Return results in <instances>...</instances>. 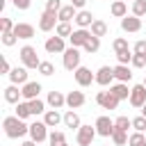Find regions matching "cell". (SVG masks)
Returning <instances> with one entry per match:
<instances>
[{"label": "cell", "mask_w": 146, "mask_h": 146, "mask_svg": "<svg viewBox=\"0 0 146 146\" xmlns=\"http://www.w3.org/2000/svg\"><path fill=\"white\" fill-rule=\"evenodd\" d=\"M2 128H5V135L9 139H23L25 135H30V123L18 119L16 114L14 116H5L2 119Z\"/></svg>", "instance_id": "cell-1"}, {"label": "cell", "mask_w": 146, "mask_h": 146, "mask_svg": "<svg viewBox=\"0 0 146 146\" xmlns=\"http://www.w3.org/2000/svg\"><path fill=\"white\" fill-rule=\"evenodd\" d=\"M18 57H21V62H23L25 68H39V64H41L34 46H23V48L18 50Z\"/></svg>", "instance_id": "cell-2"}, {"label": "cell", "mask_w": 146, "mask_h": 146, "mask_svg": "<svg viewBox=\"0 0 146 146\" xmlns=\"http://www.w3.org/2000/svg\"><path fill=\"white\" fill-rule=\"evenodd\" d=\"M80 48H66L64 50V55H62V64H64V68L66 71H78L80 68Z\"/></svg>", "instance_id": "cell-3"}, {"label": "cell", "mask_w": 146, "mask_h": 146, "mask_svg": "<svg viewBox=\"0 0 146 146\" xmlns=\"http://www.w3.org/2000/svg\"><path fill=\"white\" fill-rule=\"evenodd\" d=\"M96 135H98L96 125H80V130L75 132V141H78V146H91Z\"/></svg>", "instance_id": "cell-4"}, {"label": "cell", "mask_w": 146, "mask_h": 146, "mask_svg": "<svg viewBox=\"0 0 146 146\" xmlns=\"http://www.w3.org/2000/svg\"><path fill=\"white\" fill-rule=\"evenodd\" d=\"M48 125L43 123V121H32L30 123V139L32 141H36V144H41V141H46L48 139Z\"/></svg>", "instance_id": "cell-5"}, {"label": "cell", "mask_w": 146, "mask_h": 146, "mask_svg": "<svg viewBox=\"0 0 146 146\" xmlns=\"http://www.w3.org/2000/svg\"><path fill=\"white\" fill-rule=\"evenodd\" d=\"M57 25H59V16L43 9V14L39 16V30H41V32H50V30H55Z\"/></svg>", "instance_id": "cell-6"}, {"label": "cell", "mask_w": 146, "mask_h": 146, "mask_svg": "<svg viewBox=\"0 0 146 146\" xmlns=\"http://www.w3.org/2000/svg\"><path fill=\"white\" fill-rule=\"evenodd\" d=\"M96 84L100 87H112L114 84V66H100L96 71Z\"/></svg>", "instance_id": "cell-7"}, {"label": "cell", "mask_w": 146, "mask_h": 146, "mask_svg": "<svg viewBox=\"0 0 146 146\" xmlns=\"http://www.w3.org/2000/svg\"><path fill=\"white\" fill-rule=\"evenodd\" d=\"M73 78L80 87H91V82H96V73H91V68L80 66L78 71H73Z\"/></svg>", "instance_id": "cell-8"}, {"label": "cell", "mask_w": 146, "mask_h": 146, "mask_svg": "<svg viewBox=\"0 0 146 146\" xmlns=\"http://www.w3.org/2000/svg\"><path fill=\"white\" fill-rule=\"evenodd\" d=\"M96 103H98L103 110H116V107H119V98H116L112 91H98V94H96Z\"/></svg>", "instance_id": "cell-9"}, {"label": "cell", "mask_w": 146, "mask_h": 146, "mask_svg": "<svg viewBox=\"0 0 146 146\" xmlns=\"http://www.w3.org/2000/svg\"><path fill=\"white\" fill-rule=\"evenodd\" d=\"M128 100H130L132 107H139V110H141V107L146 105V87H144V84H135V87L130 89V98H128Z\"/></svg>", "instance_id": "cell-10"}, {"label": "cell", "mask_w": 146, "mask_h": 146, "mask_svg": "<svg viewBox=\"0 0 146 146\" xmlns=\"http://www.w3.org/2000/svg\"><path fill=\"white\" fill-rule=\"evenodd\" d=\"M91 39V30H82V27H78V30H73V34L68 36V43L73 46V48H84V43Z\"/></svg>", "instance_id": "cell-11"}, {"label": "cell", "mask_w": 146, "mask_h": 146, "mask_svg": "<svg viewBox=\"0 0 146 146\" xmlns=\"http://www.w3.org/2000/svg\"><path fill=\"white\" fill-rule=\"evenodd\" d=\"M94 125H96V132L100 137H112V132H114V121L110 116H98Z\"/></svg>", "instance_id": "cell-12"}, {"label": "cell", "mask_w": 146, "mask_h": 146, "mask_svg": "<svg viewBox=\"0 0 146 146\" xmlns=\"http://www.w3.org/2000/svg\"><path fill=\"white\" fill-rule=\"evenodd\" d=\"M43 48H46V52H50V55H55V52H62L64 55V50H66V43H64V39L62 36H48L46 39V43H43Z\"/></svg>", "instance_id": "cell-13"}, {"label": "cell", "mask_w": 146, "mask_h": 146, "mask_svg": "<svg viewBox=\"0 0 146 146\" xmlns=\"http://www.w3.org/2000/svg\"><path fill=\"white\" fill-rule=\"evenodd\" d=\"M121 30L123 32H139L141 30V18H137V16H132V14H128L125 18H121Z\"/></svg>", "instance_id": "cell-14"}, {"label": "cell", "mask_w": 146, "mask_h": 146, "mask_svg": "<svg viewBox=\"0 0 146 146\" xmlns=\"http://www.w3.org/2000/svg\"><path fill=\"white\" fill-rule=\"evenodd\" d=\"M27 71L30 68H25V66H14L11 68V73H9V80H11V84H27L30 80H27Z\"/></svg>", "instance_id": "cell-15"}, {"label": "cell", "mask_w": 146, "mask_h": 146, "mask_svg": "<svg viewBox=\"0 0 146 146\" xmlns=\"http://www.w3.org/2000/svg\"><path fill=\"white\" fill-rule=\"evenodd\" d=\"M21 94H23V100H34V98H39V94H41V84L39 82H27V84H23L21 87Z\"/></svg>", "instance_id": "cell-16"}, {"label": "cell", "mask_w": 146, "mask_h": 146, "mask_svg": "<svg viewBox=\"0 0 146 146\" xmlns=\"http://www.w3.org/2000/svg\"><path fill=\"white\" fill-rule=\"evenodd\" d=\"M114 80L128 84V82L132 80V71H130V66H125V64H116V66H114Z\"/></svg>", "instance_id": "cell-17"}, {"label": "cell", "mask_w": 146, "mask_h": 146, "mask_svg": "<svg viewBox=\"0 0 146 146\" xmlns=\"http://www.w3.org/2000/svg\"><path fill=\"white\" fill-rule=\"evenodd\" d=\"M84 94L82 91H68L66 94V105H68V110H78V107H82L84 105Z\"/></svg>", "instance_id": "cell-18"}, {"label": "cell", "mask_w": 146, "mask_h": 146, "mask_svg": "<svg viewBox=\"0 0 146 146\" xmlns=\"http://www.w3.org/2000/svg\"><path fill=\"white\" fill-rule=\"evenodd\" d=\"M43 123H46L48 128H57L59 123H64V114H59L57 110H46V114H43Z\"/></svg>", "instance_id": "cell-19"}, {"label": "cell", "mask_w": 146, "mask_h": 146, "mask_svg": "<svg viewBox=\"0 0 146 146\" xmlns=\"http://www.w3.org/2000/svg\"><path fill=\"white\" fill-rule=\"evenodd\" d=\"M14 34L18 36V39H32L34 36V25H30V23H16V27H14Z\"/></svg>", "instance_id": "cell-20"}, {"label": "cell", "mask_w": 146, "mask_h": 146, "mask_svg": "<svg viewBox=\"0 0 146 146\" xmlns=\"http://www.w3.org/2000/svg\"><path fill=\"white\" fill-rule=\"evenodd\" d=\"M21 98H23V94H21L18 84H9V87H5V100H7V103L18 105V103H21Z\"/></svg>", "instance_id": "cell-21"}, {"label": "cell", "mask_w": 146, "mask_h": 146, "mask_svg": "<svg viewBox=\"0 0 146 146\" xmlns=\"http://www.w3.org/2000/svg\"><path fill=\"white\" fill-rule=\"evenodd\" d=\"M46 103H48L52 110H59V107H64V105H66V96H64L62 91H48Z\"/></svg>", "instance_id": "cell-22"}, {"label": "cell", "mask_w": 146, "mask_h": 146, "mask_svg": "<svg viewBox=\"0 0 146 146\" xmlns=\"http://www.w3.org/2000/svg\"><path fill=\"white\" fill-rule=\"evenodd\" d=\"M96 18L91 16V11H87V9H80L78 11V16H75V25L78 27H82V30H87V27H91V23H94Z\"/></svg>", "instance_id": "cell-23"}, {"label": "cell", "mask_w": 146, "mask_h": 146, "mask_svg": "<svg viewBox=\"0 0 146 146\" xmlns=\"http://www.w3.org/2000/svg\"><path fill=\"white\" fill-rule=\"evenodd\" d=\"M64 125H66V128H73L75 132L80 130L82 123H80V116H78L75 110H66V112H64Z\"/></svg>", "instance_id": "cell-24"}, {"label": "cell", "mask_w": 146, "mask_h": 146, "mask_svg": "<svg viewBox=\"0 0 146 146\" xmlns=\"http://www.w3.org/2000/svg\"><path fill=\"white\" fill-rule=\"evenodd\" d=\"M57 16H59V23H71V21H75V16H78V9H75L73 5H64Z\"/></svg>", "instance_id": "cell-25"}, {"label": "cell", "mask_w": 146, "mask_h": 146, "mask_svg": "<svg viewBox=\"0 0 146 146\" xmlns=\"http://www.w3.org/2000/svg\"><path fill=\"white\" fill-rule=\"evenodd\" d=\"M110 91L119 98V100H125V98H130V89H128V84L125 82H114L112 87H110Z\"/></svg>", "instance_id": "cell-26"}, {"label": "cell", "mask_w": 146, "mask_h": 146, "mask_svg": "<svg viewBox=\"0 0 146 146\" xmlns=\"http://www.w3.org/2000/svg\"><path fill=\"white\" fill-rule=\"evenodd\" d=\"M110 11H112L114 18H125V16H128V5H125L123 0H114L112 7H110Z\"/></svg>", "instance_id": "cell-27"}, {"label": "cell", "mask_w": 146, "mask_h": 146, "mask_svg": "<svg viewBox=\"0 0 146 146\" xmlns=\"http://www.w3.org/2000/svg\"><path fill=\"white\" fill-rule=\"evenodd\" d=\"M89 30H91V34H94V36H98V39H100V36H105V34H107V23H105V21H100V18H96V21L91 23V27H89Z\"/></svg>", "instance_id": "cell-28"}, {"label": "cell", "mask_w": 146, "mask_h": 146, "mask_svg": "<svg viewBox=\"0 0 146 146\" xmlns=\"http://www.w3.org/2000/svg\"><path fill=\"white\" fill-rule=\"evenodd\" d=\"M30 112H32V116L46 114V103H43L41 98H34V100H30Z\"/></svg>", "instance_id": "cell-29"}, {"label": "cell", "mask_w": 146, "mask_h": 146, "mask_svg": "<svg viewBox=\"0 0 146 146\" xmlns=\"http://www.w3.org/2000/svg\"><path fill=\"white\" fill-rule=\"evenodd\" d=\"M16 116L23 119V121H25L27 116H32V112H30V103H27V100H21V103L16 105Z\"/></svg>", "instance_id": "cell-30"}, {"label": "cell", "mask_w": 146, "mask_h": 146, "mask_svg": "<svg viewBox=\"0 0 146 146\" xmlns=\"http://www.w3.org/2000/svg\"><path fill=\"white\" fill-rule=\"evenodd\" d=\"M128 137H130L128 132H123V130H114L110 139L114 141V146H125V144H128Z\"/></svg>", "instance_id": "cell-31"}, {"label": "cell", "mask_w": 146, "mask_h": 146, "mask_svg": "<svg viewBox=\"0 0 146 146\" xmlns=\"http://www.w3.org/2000/svg\"><path fill=\"white\" fill-rule=\"evenodd\" d=\"M128 146H146V132H132L128 137Z\"/></svg>", "instance_id": "cell-32"}, {"label": "cell", "mask_w": 146, "mask_h": 146, "mask_svg": "<svg viewBox=\"0 0 146 146\" xmlns=\"http://www.w3.org/2000/svg\"><path fill=\"white\" fill-rule=\"evenodd\" d=\"M128 128H132V119H128V116H119V119H114V130H123V132H128Z\"/></svg>", "instance_id": "cell-33"}, {"label": "cell", "mask_w": 146, "mask_h": 146, "mask_svg": "<svg viewBox=\"0 0 146 146\" xmlns=\"http://www.w3.org/2000/svg\"><path fill=\"white\" fill-rule=\"evenodd\" d=\"M66 141V135L62 132V130H52L50 135H48V144L50 146H57V144H64Z\"/></svg>", "instance_id": "cell-34"}, {"label": "cell", "mask_w": 146, "mask_h": 146, "mask_svg": "<svg viewBox=\"0 0 146 146\" xmlns=\"http://www.w3.org/2000/svg\"><path fill=\"white\" fill-rule=\"evenodd\" d=\"M55 34H57V36H62V39L71 36V34H73V27H71V23H59V25L55 27Z\"/></svg>", "instance_id": "cell-35"}, {"label": "cell", "mask_w": 146, "mask_h": 146, "mask_svg": "<svg viewBox=\"0 0 146 146\" xmlns=\"http://www.w3.org/2000/svg\"><path fill=\"white\" fill-rule=\"evenodd\" d=\"M98 48H100V39H98V36H94V34H91V39H89V41H87V43H84V48H82V50H84V52H89V55H91V52H98Z\"/></svg>", "instance_id": "cell-36"}, {"label": "cell", "mask_w": 146, "mask_h": 146, "mask_svg": "<svg viewBox=\"0 0 146 146\" xmlns=\"http://www.w3.org/2000/svg\"><path fill=\"white\" fill-rule=\"evenodd\" d=\"M132 16H137V18L146 16V0H135L132 2Z\"/></svg>", "instance_id": "cell-37"}, {"label": "cell", "mask_w": 146, "mask_h": 146, "mask_svg": "<svg viewBox=\"0 0 146 146\" xmlns=\"http://www.w3.org/2000/svg\"><path fill=\"white\" fill-rule=\"evenodd\" d=\"M112 48H114V52H121V50H130V46H128V39H125V36H116V39L112 41Z\"/></svg>", "instance_id": "cell-38"}, {"label": "cell", "mask_w": 146, "mask_h": 146, "mask_svg": "<svg viewBox=\"0 0 146 146\" xmlns=\"http://www.w3.org/2000/svg\"><path fill=\"white\" fill-rule=\"evenodd\" d=\"M114 55H116V62H119V64L130 66V64H132V55H135V52H130V50H121V52H114Z\"/></svg>", "instance_id": "cell-39"}, {"label": "cell", "mask_w": 146, "mask_h": 146, "mask_svg": "<svg viewBox=\"0 0 146 146\" xmlns=\"http://www.w3.org/2000/svg\"><path fill=\"white\" fill-rule=\"evenodd\" d=\"M132 130L135 132H146V116H141V114L135 116L132 119Z\"/></svg>", "instance_id": "cell-40"}, {"label": "cell", "mask_w": 146, "mask_h": 146, "mask_svg": "<svg viewBox=\"0 0 146 146\" xmlns=\"http://www.w3.org/2000/svg\"><path fill=\"white\" fill-rule=\"evenodd\" d=\"M0 41H2V46H7V48H9V46H14V43L18 41V36H16L14 32H2Z\"/></svg>", "instance_id": "cell-41"}, {"label": "cell", "mask_w": 146, "mask_h": 146, "mask_svg": "<svg viewBox=\"0 0 146 146\" xmlns=\"http://www.w3.org/2000/svg\"><path fill=\"white\" fill-rule=\"evenodd\" d=\"M36 71H39L41 75H46V78H48V75H52V73H55V66H52V62H41Z\"/></svg>", "instance_id": "cell-42"}, {"label": "cell", "mask_w": 146, "mask_h": 146, "mask_svg": "<svg viewBox=\"0 0 146 146\" xmlns=\"http://www.w3.org/2000/svg\"><path fill=\"white\" fill-rule=\"evenodd\" d=\"M64 5H62V0H46V11H52V14H59V9H62Z\"/></svg>", "instance_id": "cell-43"}, {"label": "cell", "mask_w": 146, "mask_h": 146, "mask_svg": "<svg viewBox=\"0 0 146 146\" xmlns=\"http://www.w3.org/2000/svg\"><path fill=\"white\" fill-rule=\"evenodd\" d=\"M14 27H16V23H14L11 18L5 16V18L0 21V30H2V32H14Z\"/></svg>", "instance_id": "cell-44"}, {"label": "cell", "mask_w": 146, "mask_h": 146, "mask_svg": "<svg viewBox=\"0 0 146 146\" xmlns=\"http://www.w3.org/2000/svg\"><path fill=\"white\" fill-rule=\"evenodd\" d=\"M130 66L144 68V66H146V55H132V64H130Z\"/></svg>", "instance_id": "cell-45"}, {"label": "cell", "mask_w": 146, "mask_h": 146, "mask_svg": "<svg viewBox=\"0 0 146 146\" xmlns=\"http://www.w3.org/2000/svg\"><path fill=\"white\" fill-rule=\"evenodd\" d=\"M132 52H135V55H146V39H139V41L132 46Z\"/></svg>", "instance_id": "cell-46"}, {"label": "cell", "mask_w": 146, "mask_h": 146, "mask_svg": "<svg viewBox=\"0 0 146 146\" xmlns=\"http://www.w3.org/2000/svg\"><path fill=\"white\" fill-rule=\"evenodd\" d=\"M11 5H14L16 9H21V11H25V9H30V5H32V0H11Z\"/></svg>", "instance_id": "cell-47"}, {"label": "cell", "mask_w": 146, "mask_h": 146, "mask_svg": "<svg viewBox=\"0 0 146 146\" xmlns=\"http://www.w3.org/2000/svg\"><path fill=\"white\" fill-rule=\"evenodd\" d=\"M0 73H7V75L11 73V64L7 62V57H2V59H0Z\"/></svg>", "instance_id": "cell-48"}, {"label": "cell", "mask_w": 146, "mask_h": 146, "mask_svg": "<svg viewBox=\"0 0 146 146\" xmlns=\"http://www.w3.org/2000/svg\"><path fill=\"white\" fill-rule=\"evenodd\" d=\"M71 5L80 11V9H84V5H87V0H71Z\"/></svg>", "instance_id": "cell-49"}, {"label": "cell", "mask_w": 146, "mask_h": 146, "mask_svg": "<svg viewBox=\"0 0 146 146\" xmlns=\"http://www.w3.org/2000/svg\"><path fill=\"white\" fill-rule=\"evenodd\" d=\"M21 146H36V141H32V139H25V141H21Z\"/></svg>", "instance_id": "cell-50"}, {"label": "cell", "mask_w": 146, "mask_h": 146, "mask_svg": "<svg viewBox=\"0 0 146 146\" xmlns=\"http://www.w3.org/2000/svg\"><path fill=\"white\" fill-rule=\"evenodd\" d=\"M141 116H146V105H144V107H141Z\"/></svg>", "instance_id": "cell-51"}, {"label": "cell", "mask_w": 146, "mask_h": 146, "mask_svg": "<svg viewBox=\"0 0 146 146\" xmlns=\"http://www.w3.org/2000/svg\"><path fill=\"white\" fill-rule=\"evenodd\" d=\"M57 146H68V144H66V141H64V144H57Z\"/></svg>", "instance_id": "cell-52"}, {"label": "cell", "mask_w": 146, "mask_h": 146, "mask_svg": "<svg viewBox=\"0 0 146 146\" xmlns=\"http://www.w3.org/2000/svg\"><path fill=\"white\" fill-rule=\"evenodd\" d=\"M141 84H144V87H146V78H144V82H141Z\"/></svg>", "instance_id": "cell-53"}, {"label": "cell", "mask_w": 146, "mask_h": 146, "mask_svg": "<svg viewBox=\"0 0 146 146\" xmlns=\"http://www.w3.org/2000/svg\"><path fill=\"white\" fill-rule=\"evenodd\" d=\"M123 2H125V0H123ZM132 2H135V0H132Z\"/></svg>", "instance_id": "cell-54"}]
</instances>
